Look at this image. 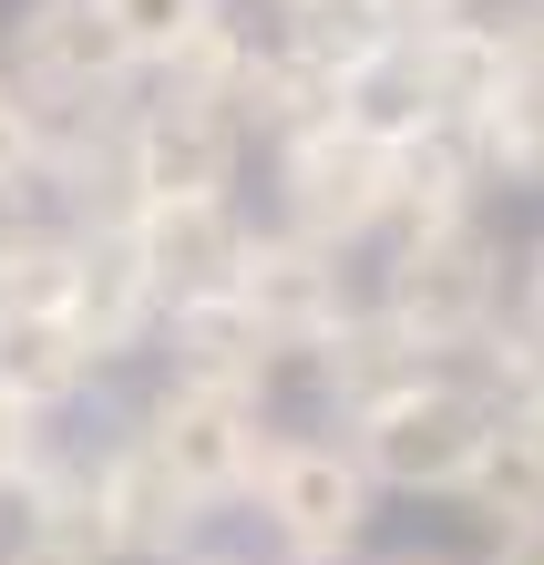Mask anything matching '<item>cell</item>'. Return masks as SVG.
I'll list each match as a JSON object with an SVG mask.
<instances>
[{"label": "cell", "instance_id": "obj_1", "mask_svg": "<svg viewBox=\"0 0 544 565\" xmlns=\"http://www.w3.org/2000/svg\"><path fill=\"white\" fill-rule=\"evenodd\" d=\"M503 288H514V257H503V237H493L483 216H462V226H431V237L381 247V268H370L360 298L431 360V371H452V360L503 319Z\"/></svg>", "mask_w": 544, "mask_h": 565}, {"label": "cell", "instance_id": "obj_2", "mask_svg": "<svg viewBox=\"0 0 544 565\" xmlns=\"http://www.w3.org/2000/svg\"><path fill=\"white\" fill-rule=\"evenodd\" d=\"M483 431H493V412H483V391H472L462 371H412V381H391L381 402H360L350 422H339V443H350V462L370 473V493L462 504Z\"/></svg>", "mask_w": 544, "mask_h": 565}, {"label": "cell", "instance_id": "obj_3", "mask_svg": "<svg viewBox=\"0 0 544 565\" xmlns=\"http://www.w3.org/2000/svg\"><path fill=\"white\" fill-rule=\"evenodd\" d=\"M236 504L267 524V555H288V565H360L370 524H381V493L350 462V443L339 431H278V422H267Z\"/></svg>", "mask_w": 544, "mask_h": 565}, {"label": "cell", "instance_id": "obj_4", "mask_svg": "<svg viewBox=\"0 0 544 565\" xmlns=\"http://www.w3.org/2000/svg\"><path fill=\"white\" fill-rule=\"evenodd\" d=\"M267 164H278V226L288 237L339 247V257L381 247V226H391V135H370V124H350L329 104L319 124L267 145Z\"/></svg>", "mask_w": 544, "mask_h": 565}, {"label": "cell", "instance_id": "obj_5", "mask_svg": "<svg viewBox=\"0 0 544 565\" xmlns=\"http://www.w3.org/2000/svg\"><path fill=\"white\" fill-rule=\"evenodd\" d=\"M0 83H11L31 114H104V104H134V93H145V73L124 62L114 21L93 11V0H21L11 42H0Z\"/></svg>", "mask_w": 544, "mask_h": 565}, {"label": "cell", "instance_id": "obj_6", "mask_svg": "<svg viewBox=\"0 0 544 565\" xmlns=\"http://www.w3.org/2000/svg\"><path fill=\"white\" fill-rule=\"evenodd\" d=\"M226 298H236V319L257 329V350L288 371V360H309L329 329L360 309V268L339 247L288 237V226H257L247 257H236V278H226Z\"/></svg>", "mask_w": 544, "mask_h": 565}, {"label": "cell", "instance_id": "obj_7", "mask_svg": "<svg viewBox=\"0 0 544 565\" xmlns=\"http://www.w3.org/2000/svg\"><path fill=\"white\" fill-rule=\"evenodd\" d=\"M134 443H145L164 473H175L206 514H226L257 473L267 443V402H236V391H195V381H154L145 412H134Z\"/></svg>", "mask_w": 544, "mask_h": 565}, {"label": "cell", "instance_id": "obj_8", "mask_svg": "<svg viewBox=\"0 0 544 565\" xmlns=\"http://www.w3.org/2000/svg\"><path fill=\"white\" fill-rule=\"evenodd\" d=\"M247 237H257L247 195H134V206H124V247H134V268H145L154 309L226 298Z\"/></svg>", "mask_w": 544, "mask_h": 565}, {"label": "cell", "instance_id": "obj_9", "mask_svg": "<svg viewBox=\"0 0 544 565\" xmlns=\"http://www.w3.org/2000/svg\"><path fill=\"white\" fill-rule=\"evenodd\" d=\"M206 535V504L164 473V462L134 443V422L93 443V555L104 565H154Z\"/></svg>", "mask_w": 544, "mask_h": 565}, {"label": "cell", "instance_id": "obj_10", "mask_svg": "<svg viewBox=\"0 0 544 565\" xmlns=\"http://www.w3.org/2000/svg\"><path fill=\"white\" fill-rule=\"evenodd\" d=\"M247 135L216 104H175V93H134L124 104V185L134 195H236Z\"/></svg>", "mask_w": 544, "mask_h": 565}, {"label": "cell", "instance_id": "obj_11", "mask_svg": "<svg viewBox=\"0 0 544 565\" xmlns=\"http://www.w3.org/2000/svg\"><path fill=\"white\" fill-rule=\"evenodd\" d=\"M62 319H73V340L104 360V371L154 340V288H145V268H134L124 226H73V278H62Z\"/></svg>", "mask_w": 544, "mask_h": 565}, {"label": "cell", "instance_id": "obj_12", "mask_svg": "<svg viewBox=\"0 0 544 565\" xmlns=\"http://www.w3.org/2000/svg\"><path fill=\"white\" fill-rule=\"evenodd\" d=\"M154 371L195 381V391H236V402H267L278 391V360L257 350V329L236 319V298H185V309H154Z\"/></svg>", "mask_w": 544, "mask_h": 565}, {"label": "cell", "instance_id": "obj_13", "mask_svg": "<svg viewBox=\"0 0 544 565\" xmlns=\"http://www.w3.org/2000/svg\"><path fill=\"white\" fill-rule=\"evenodd\" d=\"M401 62H412L422 114L452 124V135L483 104H503V83H514V62H503V21H483V11H452V21H431V31H401Z\"/></svg>", "mask_w": 544, "mask_h": 565}, {"label": "cell", "instance_id": "obj_14", "mask_svg": "<svg viewBox=\"0 0 544 565\" xmlns=\"http://www.w3.org/2000/svg\"><path fill=\"white\" fill-rule=\"evenodd\" d=\"M462 514L493 545L544 535V412H493L483 452H472V483H462Z\"/></svg>", "mask_w": 544, "mask_h": 565}, {"label": "cell", "instance_id": "obj_15", "mask_svg": "<svg viewBox=\"0 0 544 565\" xmlns=\"http://www.w3.org/2000/svg\"><path fill=\"white\" fill-rule=\"evenodd\" d=\"M0 391L62 422L83 391H104V360L73 340V319H62V309H11V319H0Z\"/></svg>", "mask_w": 544, "mask_h": 565}, {"label": "cell", "instance_id": "obj_16", "mask_svg": "<svg viewBox=\"0 0 544 565\" xmlns=\"http://www.w3.org/2000/svg\"><path fill=\"white\" fill-rule=\"evenodd\" d=\"M412 371H431V360H422L412 340H401V329H391L381 309H370V298H360V309L329 329L319 350H309V381H319V402H329L339 422H350L360 402H381L391 381H412Z\"/></svg>", "mask_w": 544, "mask_h": 565}, {"label": "cell", "instance_id": "obj_17", "mask_svg": "<svg viewBox=\"0 0 544 565\" xmlns=\"http://www.w3.org/2000/svg\"><path fill=\"white\" fill-rule=\"evenodd\" d=\"M267 42H278L288 62H309V73L339 93L370 52L391 42V21L370 11V0H278V31H267Z\"/></svg>", "mask_w": 544, "mask_h": 565}, {"label": "cell", "instance_id": "obj_18", "mask_svg": "<svg viewBox=\"0 0 544 565\" xmlns=\"http://www.w3.org/2000/svg\"><path fill=\"white\" fill-rule=\"evenodd\" d=\"M62 278H73V226L42 206L0 216V319L11 309H62Z\"/></svg>", "mask_w": 544, "mask_h": 565}, {"label": "cell", "instance_id": "obj_19", "mask_svg": "<svg viewBox=\"0 0 544 565\" xmlns=\"http://www.w3.org/2000/svg\"><path fill=\"white\" fill-rule=\"evenodd\" d=\"M452 371H462L472 391H483V412H544V340H534V329H524L514 309H503V319L483 329V340H472V350L452 360Z\"/></svg>", "mask_w": 544, "mask_h": 565}, {"label": "cell", "instance_id": "obj_20", "mask_svg": "<svg viewBox=\"0 0 544 565\" xmlns=\"http://www.w3.org/2000/svg\"><path fill=\"white\" fill-rule=\"evenodd\" d=\"M93 11L114 21L124 62H134L145 83H154L164 62H175V52L195 42V31H216V21H226V0H93Z\"/></svg>", "mask_w": 544, "mask_h": 565}, {"label": "cell", "instance_id": "obj_21", "mask_svg": "<svg viewBox=\"0 0 544 565\" xmlns=\"http://www.w3.org/2000/svg\"><path fill=\"white\" fill-rule=\"evenodd\" d=\"M11 206H42V114L0 83V216Z\"/></svg>", "mask_w": 544, "mask_h": 565}, {"label": "cell", "instance_id": "obj_22", "mask_svg": "<svg viewBox=\"0 0 544 565\" xmlns=\"http://www.w3.org/2000/svg\"><path fill=\"white\" fill-rule=\"evenodd\" d=\"M52 412H31V402H11V391H0V504H11V493L31 483V462L52 452Z\"/></svg>", "mask_w": 544, "mask_h": 565}, {"label": "cell", "instance_id": "obj_23", "mask_svg": "<svg viewBox=\"0 0 544 565\" xmlns=\"http://www.w3.org/2000/svg\"><path fill=\"white\" fill-rule=\"evenodd\" d=\"M503 309H514V319L534 329V340H544V237L514 257V288H503Z\"/></svg>", "mask_w": 544, "mask_h": 565}, {"label": "cell", "instance_id": "obj_24", "mask_svg": "<svg viewBox=\"0 0 544 565\" xmlns=\"http://www.w3.org/2000/svg\"><path fill=\"white\" fill-rule=\"evenodd\" d=\"M391 31H431V21H452V11H472V0H370Z\"/></svg>", "mask_w": 544, "mask_h": 565}, {"label": "cell", "instance_id": "obj_25", "mask_svg": "<svg viewBox=\"0 0 544 565\" xmlns=\"http://www.w3.org/2000/svg\"><path fill=\"white\" fill-rule=\"evenodd\" d=\"M0 565H93V555H73V545H42V535H11V545H0Z\"/></svg>", "mask_w": 544, "mask_h": 565}, {"label": "cell", "instance_id": "obj_26", "mask_svg": "<svg viewBox=\"0 0 544 565\" xmlns=\"http://www.w3.org/2000/svg\"><path fill=\"white\" fill-rule=\"evenodd\" d=\"M154 565H257V555H236V545H206V535H195V545H175V555H154Z\"/></svg>", "mask_w": 544, "mask_h": 565}, {"label": "cell", "instance_id": "obj_27", "mask_svg": "<svg viewBox=\"0 0 544 565\" xmlns=\"http://www.w3.org/2000/svg\"><path fill=\"white\" fill-rule=\"evenodd\" d=\"M483 565H544V535H534V545H493Z\"/></svg>", "mask_w": 544, "mask_h": 565}, {"label": "cell", "instance_id": "obj_28", "mask_svg": "<svg viewBox=\"0 0 544 565\" xmlns=\"http://www.w3.org/2000/svg\"><path fill=\"white\" fill-rule=\"evenodd\" d=\"M370 565H452V555H422V545H401V555H370Z\"/></svg>", "mask_w": 544, "mask_h": 565}, {"label": "cell", "instance_id": "obj_29", "mask_svg": "<svg viewBox=\"0 0 544 565\" xmlns=\"http://www.w3.org/2000/svg\"><path fill=\"white\" fill-rule=\"evenodd\" d=\"M257 565H288V555H257Z\"/></svg>", "mask_w": 544, "mask_h": 565}, {"label": "cell", "instance_id": "obj_30", "mask_svg": "<svg viewBox=\"0 0 544 565\" xmlns=\"http://www.w3.org/2000/svg\"><path fill=\"white\" fill-rule=\"evenodd\" d=\"M534 11H544V0H534Z\"/></svg>", "mask_w": 544, "mask_h": 565}]
</instances>
